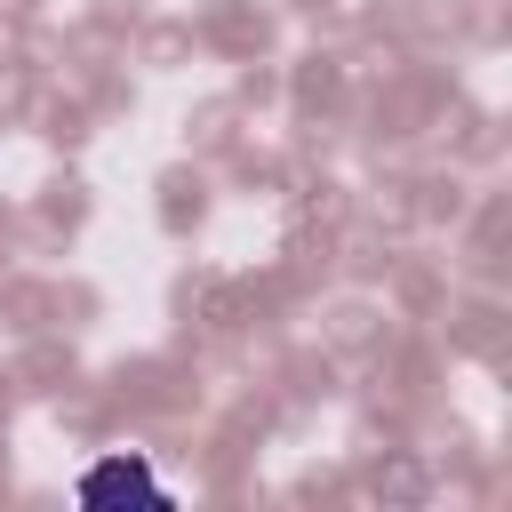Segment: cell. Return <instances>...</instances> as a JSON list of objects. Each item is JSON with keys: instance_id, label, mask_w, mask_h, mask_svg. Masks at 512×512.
I'll use <instances>...</instances> for the list:
<instances>
[{"instance_id": "obj_1", "label": "cell", "mask_w": 512, "mask_h": 512, "mask_svg": "<svg viewBox=\"0 0 512 512\" xmlns=\"http://www.w3.org/2000/svg\"><path fill=\"white\" fill-rule=\"evenodd\" d=\"M80 504H96V512H112V504H168V488L152 480V464L144 456H104V464H88V480H80Z\"/></svg>"}]
</instances>
